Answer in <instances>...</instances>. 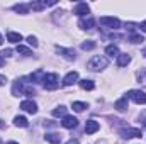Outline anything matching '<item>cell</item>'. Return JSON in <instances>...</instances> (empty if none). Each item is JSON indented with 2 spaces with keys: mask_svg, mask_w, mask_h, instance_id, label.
<instances>
[{
  "mask_svg": "<svg viewBox=\"0 0 146 144\" xmlns=\"http://www.w3.org/2000/svg\"><path fill=\"white\" fill-rule=\"evenodd\" d=\"M58 85H60V81H58V75H56V73H46V75H44L42 87H44L46 90H56Z\"/></svg>",
  "mask_w": 146,
  "mask_h": 144,
  "instance_id": "cell-2",
  "label": "cell"
},
{
  "mask_svg": "<svg viewBox=\"0 0 146 144\" xmlns=\"http://www.w3.org/2000/svg\"><path fill=\"white\" fill-rule=\"evenodd\" d=\"M129 98L134 104L143 105V104H146V92H143V90H131L129 92Z\"/></svg>",
  "mask_w": 146,
  "mask_h": 144,
  "instance_id": "cell-4",
  "label": "cell"
},
{
  "mask_svg": "<svg viewBox=\"0 0 146 144\" xmlns=\"http://www.w3.org/2000/svg\"><path fill=\"white\" fill-rule=\"evenodd\" d=\"M56 53H58V54H61L63 58L70 59V61H73V59H75V51H73V49H66V48L56 46Z\"/></svg>",
  "mask_w": 146,
  "mask_h": 144,
  "instance_id": "cell-10",
  "label": "cell"
},
{
  "mask_svg": "<svg viewBox=\"0 0 146 144\" xmlns=\"http://www.w3.org/2000/svg\"><path fill=\"white\" fill-rule=\"evenodd\" d=\"M68 144H78V141L76 139H72V141H68Z\"/></svg>",
  "mask_w": 146,
  "mask_h": 144,
  "instance_id": "cell-33",
  "label": "cell"
},
{
  "mask_svg": "<svg viewBox=\"0 0 146 144\" xmlns=\"http://www.w3.org/2000/svg\"><path fill=\"white\" fill-rule=\"evenodd\" d=\"M99 129H100V124L97 120H87V124H85V132L87 134H94Z\"/></svg>",
  "mask_w": 146,
  "mask_h": 144,
  "instance_id": "cell-11",
  "label": "cell"
},
{
  "mask_svg": "<svg viewBox=\"0 0 146 144\" xmlns=\"http://www.w3.org/2000/svg\"><path fill=\"white\" fill-rule=\"evenodd\" d=\"M12 9L17 14H29V3H15Z\"/></svg>",
  "mask_w": 146,
  "mask_h": 144,
  "instance_id": "cell-14",
  "label": "cell"
},
{
  "mask_svg": "<svg viewBox=\"0 0 146 144\" xmlns=\"http://www.w3.org/2000/svg\"><path fill=\"white\" fill-rule=\"evenodd\" d=\"M100 26L102 27H109V29H119L121 27V20L117 17H100Z\"/></svg>",
  "mask_w": 146,
  "mask_h": 144,
  "instance_id": "cell-3",
  "label": "cell"
},
{
  "mask_svg": "<svg viewBox=\"0 0 146 144\" xmlns=\"http://www.w3.org/2000/svg\"><path fill=\"white\" fill-rule=\"evenodd\" d=\"M17 53H19V54H22V56H33V51H31L29 48L22 46V44H19V46H17Z\"/></svg>",
  "mask_w": 146,
  "mask_h": 144,
  "instance_id": "cell-24",
  "label": "cell"
},
{
  "mask_svg": "<svg viewBox=\"0 0 146 144\" xmlns=\"http://www.w3.org/2000/svg\"><path fill=\"white\" fill-rule=\"evenodd\" d=\"M107 65H109V59H107L106 56H94V58L88 61V68H90L92 71H100V70L107 68Z\"/></svg>",
  "mask_w": 146,
  "mask_h": 144,
  "instance_id": "cell-1",
  "label": "cell"
},
{
  "mask_svg": "<svg viewBox=\"0 0 146 144\" xmlns=\"http://www.w3.org/2000/svg\"><path fill=\"white\" fill-rule=\"evenodd\" d=\"M129 41H131L133 44H139V42L145 41V37L141 36V34H131V36H129Z\"/></svg>",
  "mask_w": 146,
  "mask_h": 144,
  "instance_id": "cell-26",
  "label": "cell"
},
{
  "mask_svg": "<svg viewBox=\"0 0 146 144\" xmlns=\"http://www.w3.org/2000/svg\"><path fill=\"white\" fill-rule=\"evenodd\" d=\"M138 80L143 81V83H146V70H143V71L138 73Z\"/></svg>",
  "mask_w": 146,
  "mask_h": 144,
  "instance_id": "cell-29",
  "label": "cell"
},
{
  "mask_svg": "<svg viewBox=\"0 0 146 144\" xmlns=\"http://www.w3.org/2000/svg\"><path fill=\"white\" fill-rule=\"evenodd\" d=\"M143 54H145V56H146V48H145V49H143Z\"/></svg>",
  "mask_w": 146,
  "mask_h": 144,
  "instance_id": "cell-37",
  "label": "cell"
},
{
  "mask_svg": "<svg viewBox=\"0 0 146 144\" xmlns=\"http://www.w3.org/2000/svg\"><path fill=\"white\" fill-rule=\"evenodd\" d=\"M53 117H66V107L65 105H60L53 110Z\"/></svg>",
  "mask_w": 146,
  "mask_h": 144,
  "instance_id": "cell-22",
  "label": "cell"
},
{
  "mask_svg": "<svg viewBox=\"0 0 146 144\" xmlns=\"http://www.w3.org/2000/svg\"><path fill=\"white\" fill-rule=\"evenodd\" d=\"M72 107H73L75 112H83V110L87 108V104H85V102H73Z\"/></svg>",
  "mask_w": 146,
  "mask_h": 144,
  "instance_id": "cell-25",
  "label": "cell"
},
{
  "mask_svg": "<svg viewBox=\"0 0 146 144\" xmlns=\"http://www.w3.org/2000/svg\"><path fill=\"white\" fill-rule=\"evenodd\" d=\"M61 126H63L65 129H75V127L78 126V120H76V117H73V115H66V117H63Z\"/></svg>",
  "mask_w": 146,
  "mask_h": 144,
  "instance_id": "cell-8",
  "label": "cell"
},
{
  "mask_svg": "<svg viewBox=\"0 0 146 144\" xmlns=\"http://www.w3.org/2000/svg\"><path fill=\"white\" fill-rule=\"evenodd\" d=\"M0 56H2L3 59H5V58H10V56H12V49H3V51L0 53Z\"/></svg>",
  "mask_w": 146,
  "mask_h": 144,
  "instance_id": "cell-27",
  "label": "cell"
},
{
  "mask_svg": "<svg viewBox=\"0 0 146 144\" xmlns=\"http://www.w3.org/2000/svg\"><path fill=\"white\" fill-rule=\"evenodd\" d=\"M78 26H80V29H83V31H88V29H92L94 26H95V20H94V17H82L80 20H78Z\"/></svg>",
  "mask_w": 146,
  "mask_h": 144,
  "instance_id": "cell-7",
  "label": "cell"
},
{
  "mask_svg": "<svg viewBox=\"0 0 146 144\" xmlns=\"http://www.w3.org/2000/svg\"><path fill=\"white\" fill-rule=\"evenodd\" d=\"M21 108L26 110L27 114H36L37 112V104L33 102V100H24V102L21 104Z\"/></svg>",
  "mask_w": 146,
  "mask_h": 144,
  "instance_id": "cell-9",
  "label": "cell"
},
{
  "mask_svg": "<svg viewBox=\"0 0 146 144\" xmlns=\"http://www.w3.org/2000/svg\"><path fill=\"white\" fill-rule=\"evenodd\" d=\"M73 14H76V15H80V17H85L87 14H90V7H88V3H85V2L76 3V5L73 7Z\"/></svg>",
  "mask_w": 146,
  "mask_h": 144,
  "instance_id": "cell-6",
  "label": "cell"
},
{
  "mask_svg": "<svg viewBox=\"0 0 146 144\" xmlns=\"http://www.w3.org/2000/svg\"><path fill=\"white\" fill-rule=\"evenodd\" d=\"M78 83H80V87H82L83 90H94V88H95V83H94L92 80H87V78H85V80H80Z\"/></svg>",
  "mask_w": 146,
  "mask_h": 144,
  "instance_id": "cell-19",
  "label": "cell"
},
{
  "mask_svg": "<svg viewBox=\"0 0 146 144\" xmlns=\"http://www.w3.org/2000/svg\"><path fill=\"white\" fill-rule=\"evenodd\" d=\"M7 39H9V42H19V41H22V36L19 34V32H9L7 34Z\"/></svg>",
  "mask_w": 146,
  "mask_h": 144,
  "instance_id": "cell-23",
  "label": "cell"
},
{
  "mask_svg": "<svg viewBox=\"0 0 146 144\" xmlns=\"http://www.w3.org/2000/svg\"><path fill=\"white\" fill-rule=\"evenodd\" d=\"M44 137H46L48 143H51V144H60L61 143V134H58V132H49V134H46Z\"/></svg>",
  "mask_w": 146,
  "mask_h": 144,
  "instance_id": "cell-13",
  "label": "cell"
},
{
  "mask_svg": "<svg viewBox=\"0 0 146 144\" xmlns=\"http://www.w3.org/2000/svg\"><path fill=\"white\" fill-rule=\"evenodd\" d=\"M2 42H3V37H2V34H0V46H2Z\"/></svg>",
  "mask_w": 146,
  "mask_h": 144,
  "instance_id": "cell-36",
  "label": "cell"
},
{
  "mask_svg": "<svg viewBox=\"0 0 146 144\" xmlns=\"http://www.w3.org/2000/svg\"><path fill=\"white\" fill-rule=\"evenodd\" d=\"M121 136L124 139H131V137H141V131L134 129V127H122L121 129Z\"/></svg>",
  "mask_w": 146,
  "mask_h": 144,
  "instance_id": "cell-5",
  "label": "cell"
},
{
  "mask_svg": "<svg viewBox=\"0 0 146 144\" xmlns=\"http://www.w3.org/2000/svg\"><path fill=\"white\" fill-rule=\"evenodd\" d=\"M76 81H78V73L76 71H70L65 78H63V85H65V87H70V85L76 83Z\"/></svg>",
  "mask_w": 146,
  "mask_h": 144,
  "instance_id": "cell-12",
  "label": "cell"
},
{
  "mask_svg": "<svg viewBox=\"0 0 146 144\" xmlns=\"http://www.w3.org/2000/svg\"><path fill=\"white\" fill-rule=\"evenodd\" d=\"M131 63V56L129 54H119L117 56V66H127Z\"/></svg>",
  "mask_w": 146,
  "mask_h": 144,
  "instance_id": "cell-15",
  "label": "cell"
},
{
  "mask_svg": "<svg viewBox=\"0 0 146 144\" xmlns=\"http://www.w3.org/2000/svg\"><path fill=\"white\" fill-rule=\"evenodd\" d=\"M14 124H15L17 127H27V126H29L27 119H26V117H22V115H17V117L14 119Z\"/></svg>",
  "mask_w": 146,
  "mask_h": 144,
  "instance_id": "cell-20",
  "label": "cell"
},
{
  "mask_svg": "<svg viewBox=\"0 0 146 144\" xmlns=\"http://www.w3.org/2000/svg\"><path fill=\"white\" fill-rule=\"evenodd\" d=\"M114 107L117 108L119 112H124L126 108H127V97H122V98H119L117 102H115V105Z\"/></svg>",
  "mask_w": 146,
  "mask_h": 144,
  "instance_id": "cell-17",
  "label": "cell"
},
{
  "mask_svg": "<svg viewBox=\"0 0 146 144\" xmlns=\"http://www.w3.org/2000/svg\"><path fill=\"white\" fill-rule=\"evenodd\" d=\"M141 29H143V31H146V20L143 22V24H141Z\"/></svg>",
  "mask_w": 146,
  "mask_h": 144,
  "instance_id": "cell-34",
  "label": "cell"
},
{
  "mask_svg": "<svg viewBox=\"0 0 146 144\" xmlns=\"http://www.w3.org/2000/svg\"><path fill=\"white\" fill-rule=\"evenodd\" d=\"M80 48H82V51H92V49L97 48V42L95 41H85V42L80 44Z\"/></svg>",
  "mask_w": 146,
  "mask_h": 144,
  "instance_id": "cell-18",
  "label": "cell"
},
{
  "mask_svg": "<svg viewBox=\"0 0 146 144\" xmlns=\"http://www.w3.org/2000/svg\"><path fill=\"white\" fill-rule=\"evenodd\" d=\"M44 75H46V73L42 71V70H37L36 73H33V75L29 76V80H31L33 83H37V81H42V80H44Z\"/></svg>",
  "mask_w": 146,
  "mask_h": 144,
  "instance_id": "cell-16",
  "label": "cell"
},
{
  "mask_svg": "<svg viewBox=\"0 0 146 144\" xmlns=\"http://www.w3.org/2000/svg\"><path fill=\"white\" fill-rule=\"evenodd\" d=\"M5 81H7V78H5L3 75H0V87H2V85H5Z\"/></svg>",
  "mask_w": 146,
  "mask_h": 144,
  "instance_id": "cell-30",
  "label": "cell"
},
{
  "mask_svg": "<svg viewBox=\"0 0 146 144\" xmlns=\"http://www.w3.org/2000/svg\"><path fill=\"white\" fill-rule=\"evenodd\" d=\"M7 144H19V143H15V141H9Z\"/></svg>",
  "mask_w": 146,
  "mask_h": 144,
  "instance_id": "cell-35",
  "label": "cell"
},
{
  "mask_svg": "<svg viewBox=\"0 0 146 144\" xmlns=\"http://www.w3.org/2000/svg\"><path fill=\"white\" fill-rule=\"evenodd\" d=\"M3 65H5V59H3V58L0 56V66H3Z\"/></svg>",
  "mask_w": 146,
  "mask_h": 144,
  "instance_id": "cell-32",
  "label": "cell"
},
{
  "mask_svg": "<svg viewBox=\"0 0 146 144\" xmlns=\"http://www.w3.org/2000/svg\"><path fill=\"white\" fill-rule=\"evenodd\" d=\"M106 53L109 54L110 58H114V56L117 58V56L121 54V53H119V48H117V46H114V44H110V46H107V48H106Z\"/></svg>",
  "mask_w": 146,
  "mask_h": 144,
  "instance_id": "cell-21",
  "label": "cell"
},
{
  "mask_svg": "<svg viewBox=\"0 0 146 144\" xmlns=\"http://www.w3.org/2000/svg\"><path fill=\"white\" fill-rule=\"evenodd\" d=\"M3 127H5V122H3V120L0 119V129H3Z\"/></svg>",
  "mask_w": 146,
  "mask_h": 144,
  "instance_id": "cell-31",
  "label": "cell"
},
{
  "mask_svg": "<svg viewBox=\"0 0 146 144\" xmlns=\"http://www.w3.org/2000/svg\"><path fill=\"white\" fill-rule=\"evenodd\" d=\"M27 42H29L33 48H37V39L34 36H29V37H27Z\"/></svg>",
  "mask_w": 146,
  "mask_h": 144,
  "instance_id": "cell-28",
  "label": "cell"
}]
</instances>
